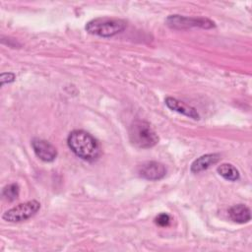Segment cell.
I'll list each match as a JSON object with an SVG mask.
<instances>
[{
	"label": "cell",
	"mask_w": 252,
	"mask_h": 252,
	"mask_svg": "<svg viewBox=\"0 0 252 252\" xmlns=\"http://www.w3.org/2000/svg\"><path fill=\"white\" fill-rule=\"evenodd\" d=\"M67 144L77 157L87 161L97 159L101 153L97 140L84 130L72 131L68 136Z\"/></svg>",
	"instance_id": "1"
},
{
	"label": "cell",
	"mask_w": 252,
	"mask_h": 252,
	"mask_svg": "<svg viewBox=\"0 0 252 252\" xmlns=\"http://www.w3.org/2000/svg\"><path fill=\"white\" fill-rule=\"evenodd\" d=\"M130 142L137 148L149 149L156 146L158 137L150 123L144 120L134 121L129 128Z\"/></svg>",
	"instance_id": "2"
},
{
	"label": "cell",
	"mask_w": 252,
	"mask_h": 252,
	"mask_svg": "<svg viewBox=\"0 0 252 252\" xmlns=\"http://www.w3.org/2000/svg\"><path fill=\"white\" fill-rule=\"evenodd\" d=\"M126 28V22L117 19V18H108V17H100L91 20L87 23L85 29L86 31L94 35L102 36V37H109L113 36Z\"/></svg>",
	"instance_id": "3"
},
{
	"label": "cell",
	"mask_w": 252,
	"mask_h": 252,
	"mask_svg": "<svg viewBox=\"0 0 252 252\" xmlns=\"http://www.w3.org/2000/svg\"><path fill=\"white\" fill-rule=\"evenodd\" d=\"M40 209V204L36 200L28 201L22 204H19L10 210L6 211L2 219L9 222H19L26 220L32 216H34L37 211Z\"/></svg>",
	"instance_id": "4"
},
{
	"label": "cell",
	"mask_w": 252,
	"mask_h": 252,
	"mask_svg": "<svg viewBox=\"0 0 252 252\" xmlns=\"http://www.w3.org/2000/svg\"><path fill=\"white\" fill-rule=\"evenodd\" d=\"M166 25L172 29H188L192 27H199L203 29H211L216 25L213 21L207 18H192L180 15H170L166 18Z\"/></svg>",
	"instance_id": "5"
},
{
	"label": "cell",
	"mask_w": 252,
	"mask_h": 252,
	"mask_svg": "<svg viewBox=\"0 0 252 252\" xmlns=\"http://www.w3.org/2000/svg\"><path fill=\"white\" fill-rule=\"evenodd\" d=\"M138 173L141 177L147 180H159L165 176V166L158 161H147L139 166Z\"/></svg>",
	"instance_id": "6"
},
{
	"label": "cell",
	"mask_w": 252,
	"mask_h": 252,
	"mask_svg": "<svg viewBox=\"0 0 252 252\" xmlns=\"http://www.w3.org/2000/svg\"><path fill=\"white\" fill-rule=\"evenodd\" d=\"M32 147L36 157L43 161H53L57 157L56 148L45 140L35 138L32 141Z\"/></svg>",
	"instance_id": "7"
},
{
	"label": "cell",
	"mask_w": 252,
	"mask_h": 252,
	"mask_svg": "<svg viewBox=\"0 0 252 252\" xmlns=\"http://www.w3.org/2000/svg\"><path fill=\"white\" fill-rule=\"evenodd\" d=\"M166 106L173 110V111H176L178 113H181L187 117H190L192 119H199L200 118V115L199 113L197 112V110L190 106V105H187L185 104L184 102L174 98V97H171V96H167L164 100Z\"/></svg>",
	"instance_id": "8"
},
{
	"label": "cell",
	"mask_w": 252,
	"mask_h": 252,
	"mask_svg": "<svg viewBox=\"0 0 252 252\" xmlns=\"http://www.w3.org/2000/svg\"><path fill=\"white\" fill-rule=\"evenodd\" d=\"M220 158L219 154H208L204 155L195 159L191 164V171L193 173H199L203 170L208 169L210 166L216 164Z\"/></svg>",
	"instance_id": "9"
},
{
	"label": "cell",
	"mask_w": 252,
	"mask_h": 252,
	"mask_svg": "<svg viewBox=\"0 0 252 252\" xmlns=\"http://www.w3.org/2000/svg\"><path fill=\"white\" fill-rule=\"evenodd\" d=\"M228 215L229 218L238 223H245L248 222L251 219V214H250V209L243 205V204H238L232 206L228 210Z\"/></svg>",
	"instance_id": "10"
},
{
	"label": "cell",
	"mask_w": 252,
	"mask_h": 252,
	"mask_svg": "<svg viewBox=\"0 0 252 252\" xmlns=\"http://www.w3.org/2000/svg\"><path fill=\"white\" fill-rule=\"evenodd\" d=\"M218 173L228 181H236L239 179V171L230 163H221L217 168Z\"/></svg>",
	"instance_id": "11"
},
{
	"label": "cell",
	"mask_w": 252,
	"mask_h": 252,
	"mask_svg": "<svg viewBox=\"0 0 252 252\" xmlns=\"http://www.w3.org/2000/svg\"><path fill=\"white\" fill-rule=\"evenodd\" d=\"M19 192H20V188L19 185L16 183H12L9 184L7 186H5L2 190V196L5 200L12 202L14 200H16L19 196Z\"/></svg>",
	"instance_id": "12"
},
{
	"label": "cell",
	"mask_w": 252,
	"mask_h": 252,
	"mask_svg": "<svg viewBox=\"0 0 252 252\" xmlns=\"http://www.w3.org/2000/svg\"><path fill=\"white\" fill-rule=\"evenodd\" d=\"M155 221L159 226H167L170 222V217L165 213H161L155 219Z\"/></svg>",
	"instance_id": "13"
},
{
	"label": "cell",
	"mask_w": 252,
	"mask_h": 252,
	"mask_svg": "<svg viewBox=\"0 0 252 252\" xmlns=\"http://www.w3.org/2000/svg\"><path fill=\"white\" fill-rule=\"evenodd\" d=\"M14 80H15V74H13V73H2L0 75L1 86H3L6 83H11Z\"/></svg>",
	"instance_id": "14"
}]
</instances>
